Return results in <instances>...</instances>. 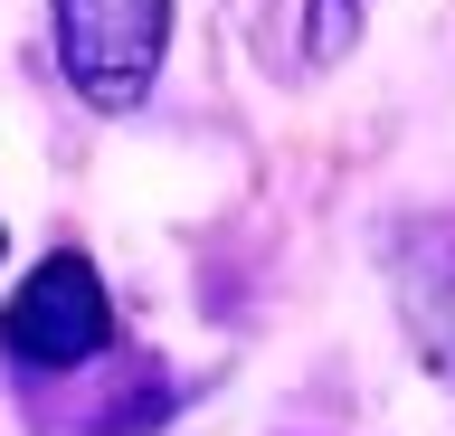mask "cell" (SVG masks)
I'll return each mask as SVG.
<instances>
[{"label": "cell", "mask_w": 455, "mask_h": 436, "mask_svg": "<svg viewBox=\"0 0 455 436\" xmlns=\"http://www.w3.org/2000/svg\"><path fill=\"white\" fill-rule=\"evenodd\" d=\"M171 38V0H57V48L85 105H142Z\"/></svg>", "instance_id": "cell-1"}, {"label": "cell", "mask_w": 455, "mask_h": 436, "mask_svg": "<svg viewBox=\"0 0 455 436\" xmlns=\"http://www.w3.org/2000/svg\"><path fill=\"white\" fill-rule=\"evenodd\" d=\"M105 332H114V313H105V285H95L85 257H48L10 294V313H0V342L20 351L28 370H76V361L105 351Z\"/></svg>", "instance_id": "cell-2"}, {"label": "cell", "mask_w": 455, "mask_h": 436, "mask_svg": "<svg viewBox=\"0 0 455 436\" xmlns=\"http://www.w3.org/2000/svg\"><path fill=\"white\" fill-rule=\"evenodd\" d=\"M351 29H361V0H313V58H341L351 48Z\"/></svg>", "instance_id": "cell-3"}]
</instances>
